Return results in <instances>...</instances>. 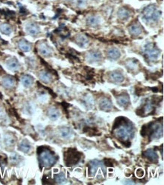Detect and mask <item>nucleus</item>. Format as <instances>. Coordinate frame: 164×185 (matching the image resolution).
Here are the masks:
<instances>
[{"mask_svg": "<svg viewBox=\"0 0 164 185\" xmlns=\"http://www.w3.org/2000/svg\"><path fill=\"white\" fill-rule=\"evenodd\" d=\"M125 65L129 71L133 72V71H139L140 64H139V60H137V59H127V60L126 61Z\"/></svg>", "mask_w": 164, "mask_h": 185, "instance_id": "9d476101", "label": "nucleus"}, {"mask_svg": "<svg viewBox=\"0 0 164 185\" xmlns=\"http://www.w3.org/2000/svg\"><path fill=\"white\" fill-rule=\"evenodd\" d=\"M131 12L130 10L126 7H122L118 10V18L120 20H127L130 17Z\"/></svg>", "mask_w": 164, "mask_h": 185, "instance_id": "f3484780", "label": "nucleus"}, {"mask_svg": "<svg viewBox=\"0 0 164 185\" xmlns=\"http://www.w3.org/2000/svg\"><path fill=\"white\" fill-rule=\"evenodd\" d=\"M82 104L85 105L86 108H92L95 105V101L92 96L89 94H86L82 98Z\"/></svg>", "mask_w": 164, "mask_h": 185, "instance_id": "aec40b11", "label": "nucleus"}, {"mask_svg": "<svg viewBox=\"0 0 164 185\" xmlns=\"http://www.w3.org/2000/svg\"><path fill=\"white\" fill-rule=\"evenodd\" d=\"M74 41L79 47H81V48L85 47L87 46V44L89 43L88 38L83 34H78L76 35V36H75Z\"/></svg>", "mask_w": 164, "mask_h": 185, "instance_id": "dca6fc26", "label": "nucleus"}, {"mask_svg": "<svg viewBox=\"0 0 164 185\" xmlns=\"http://www.w3.org/2000/svg\"><path fill=\"white\" fill-rule=\"evenodd\" d=\"M83 132L88 134L89 136H95L99 135V132L96 128H92V127L85 126L83 128Z\"/></svg>", "mask_w": 164, "mask_h": 185, "instance_id": "c85d7f7f", "label": "nucleus"}, {"mask_svg": "<svg viewBox=\"0 0 164 185\" xmlns=\"http://www.w3.org/2000/svg\"><path fill=\"white\" fill-rule=\"evenodd\" d=\"M54 180L55 182H56V184H65V182L67 181V179H66L65 175L64 174V172H60L58 175H55Z\"/></svg>", "mask_w": 164, "mask_h": 185, "instance_id": "7c9ffc66", "label": "nucleus"}, {"mask_svg": "<svg viewBox=\"0 0 164 185\" xmlns=\"http://www.w3.org/2000/svg\"><path fill=\"white\" fill-rule=\"evenodd\" d=\"M62 105H63V107H64V110H65V111H66V112L67 113V108H68V107L70 106V104H67V102H62Z\"/></svg>", "mask_w": 164, "mask_h": 185, "instance_id": "4c0bfd02", "label": "nucleus"}, {"mask_svg": "<svg viewBox=\"0 0 164 185\" xmlns=\"http://www.w3.org/2000/svg\"><path fill=\"white\" fill-rule=\"evenodd\" d=\"M123 184H136V183L133 182V181H130V180H126V181H124Z\"/></svg>", "mask_w": 164, "mask_h": 185, "instance_id": "58836bf2", "label": "nucleus"}, {"mask_svg": "<svg viewBox=\"0 0 164 185\" xmlns=\"http://www.w3.org/2000/svg\"><path fill=\"white\" fill-rule=\"evenodd\" d=\"M2 83L3 86L5 87L11 88L15 84V80L14 79V77H11V76H6V77H3Z\"/></svg>", "mask_w": 164, "mask_h": 185, "instance_id": "393cba45", "label": "nucleus"}, {"mask_svg": "<svg viewBox=\"0 0 164 185\" xmlns=\"http://www.w3.org/2000/svg\"><path fill=\"white\" fill-rule=\"evenodd\" d=\"M6 65H7L8 68L12 70V71H17L20 68L19 62L15 58H12V59H8L6 62Z\"/></svg>", "mask_w": 164, "mask_h": 185, "instance_id": "412c9836", "label": "nucleus"}, {"mask_svg": "<svg viewBox=\"0 0 164 185\" xmlns=\"http://www.w3.org/2000/svg\"><path fill=\"white\" fill-rule=\"evenodd\" d=\"M136 173L137 177H139V178H142V177H143L144 175H145V172H144V170L142 169H138L137 170H136Z\"/></svg>", "mask_w": 164, "mask_h": 185, "instance_id": "e433bc0d", "label": "nucleus"}, {"mask_svg": "<svg viewBox=\"0 0 164 185\" xmlns=\"http://www.w3.org/2000/svg\"><path fill=\"white\" fill-rule=\"evenodd\" d=\"M116 102L122 108H127L130 104L129 96L126 93H122L116 97Z\"/></svg>", "mask_w": 164, "mask_h": 185, "instance_id": "9b49d317", "label": "nucleus"}, {"mask_svg": "<svg viewBox=\"0 0 164 185\" xmlns=\"http://www.w3.org/2000/svg\"><path fill=\"white\" fill-rule=\"evenodd\" d=\"M144 57L151 62L156 61L160 55V51L153 43H148L143 48Z\"/></svg>", "mask_w": 164, "mask_h": 185, "instance_id": "423d86ee", "label": "nucleus"}, {"mask_svg": "<svg viewBox=\"0 0 164 185\" xmlns=\"http://www.w3.org/2000/svg\"><path fill=\"white\" fill-rule=\"evenodd\" d=\"M75 4L77 7L83 8L86 5V1L85 0H76L75 1Z\"/></svg>", "mask_w": 164, "mask_h": 185, "instance_id": "f704fd0d", "label": "nucleus"}, {"mask_svg": "<svg viewBox=\"0 0 164 185\" xmlns=\"http://www.w3.org/2000/svg\"><path fill=\"white\" fill-rule=\"evenodd\" d=\"M18 46H19L20 50L24 52H29L31 50V45L27 40H25L24 39H21L18 42Z\"/></svg>", "mask_w": 164, "mask_h": 185, "instance_id": "bb28decb", "label": "nucleus"}, {"mask_svg": "<svg viewBox=\"0 0 164 185\" xmlns=\"http://www.w3.org/2000/svg\"><path fill=\"white\" fill-rule=\"evenodd\" d=\"M99 108L103 111H109L113 108V103L109 98H102L99 101Z\"/></svg>", "mask_w": 164, "mask_h": 185, "instance_id": "4468645a", "label": "nucleus"}, {"mask_svg": "<svg viewBox=\"0 0 164 185\" xmlns=\"http://www.w3.org/2000/svg\"><path fill=\"white\" fill-rule=\"evenodd\" d=\"M0 30L2 33L5 35H10L12 33V28L7 24H3L0 25Z\"/></svg>", "mask_w": 164, "mask_h": 185, "instance_id": "473e14b6", "label": "nucleus"}, {"mask_svg": "<svg viewBox=\"0 0 164 185\" xmlns=\"http://www.w3.org/2000/svg\"><path fill=\"white\" fill-rule=\"evenodd\" d=\"M21 158H22V157L20 156L18 154L13 153L12 156H11V161H12V163L17 164V163H20V162H21Z\"/></svg>", "mask_w": 164, "mask_h": 185, "instance_id": "72a5a7b5", "label": "nucleus"}, {"mask_svg": "<svg viewBox=\"0 0 164 185\" xmlns=\"http://www.w3.org/2000/svg\"><path fill=\"white\" fill-rule=\"evenodd\" d=\"M161 12L157 10L155 5H151L147 6L142 12V16L144 20L147 22H151V21H157L160 19L161 16Z\"/></svg>", "mask_w": 164, "mask_h": 185, "instance_id": "39448f33", "label": "nucleus"}, {"mask_svg": "<svg viewBox=\"0 0 164 185\" xmlns=\"http://www.w3.org/2000/svg\"><path fill=\"white\" fill-rule=\"evenodd\" d=\"M129 32L132 36H138L142 33V27L139 23H133L128 27Z\"/></svg>", "mask_w": 164, "mask_h": 185, "instance_id": "ddd939ff", "label": "nucleus"}, {"mask_svg": "<svg viewBox=\"0 0 164 185\" xmlns=\"http://www.w3.org/2000/svg\"><path fill=\"white\" fill-rule=\"evenodd\" d=\"M18 149L21 152H24V153H27L31 149V145L27 140H24L18 145Z\"/></svg>", "mask_w": 164, "mask_h": 185, "instance_id": "5701e85b", "label": "nucleus"}, {"mask_svg": "<svg viewBox=\"0 0 164 185\" xmlns=\"http://www.w3.org/2000/svg\"><path fill=\"white\" fill-rule=\"evenodd\" d=\"M59 132L61 137L65 139L70 138L73 135V131L68 127H62L59 129Z\"/></svg>", "mask_w": 164, "mask_h": 185, "instance_id": "b1692460", "label": "nucleus"}, {"mask_svg": "<svg viewBox=\"0 0 164 185\" xmlns=\"http://www.w3.org/2000/svg\"><path fill=\"white\" fill-rule=\"evenodd\" d=\"M26 30L29 34L32 35V36H35V35L39 33V27H38L37 24H33V23H29L26 26Z\"/></svg>", "mask_w": 164, "mask_h": 185, "instance_id": "a211bd4d", "label": "nucleus"}, {"mask_svg": "<svg viewBox=\"0 0 164 185\" xmlns=\"http://www.w3.org/2000/svg\"><path fill=\"white\" fill-rule=\"evenodd\" d=\"M39 165L42 167L50 168L56 163L58 156H55L52 151L45 146H39L37 149Z\"/></svg>", "mask_w": 164, "mask_h": 185, "instance_id": "7ed1b4c3", "label": "nucleus"}, {"mask_svg": "<svg viewBox=\"0 0 164 185\" xmlns=\"http://www.w3.org/2000/svg\"><path fill=\"white\" fill-rule=\"evenodd\" d=\"M141 135L142 137L148 136L151 140L160 138L163 135V122H151L148 125H143L141 130Z\"/></svg>", "mask_w": 164, "mask_h": 185, "instance_id": "f03ea898", "label": "nucleus"}, {"mask_svg": "<svg viewBox=\"0 0 164 185\" xmlns=\"http://www.w3.org/2000/svg\"><path fill=\"white\" fill-rule=\"evenodd\" d=\"M99 167H104L102 162L99 161L98 159H93L89 163L88 168H89V175L90 177H93L95 175Z\"/></svg>", "mask_w": 164, "mask_h": 185, "instance_id": "0eeeda50", "label": "nucleus"}, {"mask_svg": "<svg viewBox=\"0 0 164 185\" xmlns=\"http://www.w3.org/2000/svg\"><path fill=\"white\" fill-rule=\"evenodd\" d=\"M15 137H14V135L11 134H7L5 136V143L7 146H12V145L15 144Z\"/></svg>", "mask_w": 164, "mask_h": 185, "instance_id": "2f4dec72", "label": "nucleus"}, {"mask_svg": "<svg viewBox=\"0 0 164 185\" xmlns=\"http://www.w3.org/2000/svg\"><path fill=\"white\" fill-rule=\"evenodd\" d=\"M39 52L41 55H42L43 56H52V50L51 49V47L45 43H41L39 45Z\"/></svg>", "mask_w": 164, "mask_h": 185, "instance_id": "2eb2a0df", "label": "nucleus"}, {"mask_svg": "<svg viewBox=\"0 0 164 185\" xmlns=\"http://www.w3.org/2000/svg\"><path fill=\"white\" fill-rule=\"evenodd\" d=\"M142 156L149 162L152 163H157L159 160V156L156 152L155 149H148L142 153Z\"/></svg>", "mask_w": 164, "mask_h": 185, "instance_id": "1a4fd4ad", "label": "nucleus"}, {"mask_svg": "<svg viewBox=\"0 0 164 185\" xmlns=\"http://www.w3.org/2000/svg\"><path fill=\"white\" fill-rule=\"evenodd\" d=\"M108 58L112 60H117L121 56L120 51L116 48H110L107 52Z\"/></svg>", "mask_w": 164, "mask_h": 185, "instance_id": "6ab92c4d", "label": "nucleus"}, {"mask_svg": "<svg viewBox=\"0 0 164 185\" xmlns=\"http://www.w3.org/2000/svg\"><path fill=\"white\" fill-rule=\"evenodd\" d=\"M85 59L90 63L98 62L102 60V53L99 50H92V51H89L87 53L86 56H85Z\"/></svg>", "mask_w": 164, "mask_h": 185, "instance_id": "6e6552de", "label": "nucleus"}, {"mask_svg": "<svg viewBox=\"0 0 164 185\" xmlns=\"http://www.w3.org/2000/svg\"><path fill=\"white\" fill-rule=\"evenodd\" d=\"M82 156V153L75 148H69L64 152V160L66 166H71L77 165Z\"/></svg>", "mask_w": 164, "mask_h": 185, "instance_id": "20e7f679", "label": "nucleus"}, {"mask_svg": "<svg viewBox=\"0 0 164 185\" xmlns=\"http://www.w3.org/2000/svg\"><path fill=\"white\" fill-rule=\"evenodd\" d=\"M21 82L24 84V87H29L31 86L33 83V79L31 76L30 75H24L21 77Z\"/></svg>", "mask_w": 164, "mask_h": 185, "instance_id": "c756f323", "label": "nucleus"}, {"mask_svg": "<svg viewBox=\"0 0 164 185\" xmlns=\"http://www.w3.org/2000/svg\"><path fill=\"white\" fill-rule=\"evenodd\" d=\"M39 77L42 81H43L44 83L46 84L50 83V82L52 81V75L49 72L45 71H41V72L39 73Z\"/></svg>", "mask_w": 164, "mask_h": 185, "instance_id": "a878e982", "label": "nucleus"}, {"mask_svg": "<svg viewBox=\"0 0 164 185\" xmlns=\"http://www.w3.org/2000/svg\"><path fill=\"white\" fill-rule=\"evenodd\" d=\"M47 114H48L49 118L52 121L58 120L60 117L59 111H58V108H55V107H51V108H49Z\"/></svg>", "mask_w": 164, "mask_h": 185, "instance_id": "4be33fe9", "label": "nucleus"}, {"mask_svg": "<svg viewBox=\"0 0 164 185\" xmlns=\"http://www.w3.org/2000/svg\"><path fill=\"white\" fill-rule=\"evenodd\" d=\"M104 165L105 166H108V167H111V166H113V161L110 159H104Z\"/></svg>", "mask_w": 164, "mask_h": 185, "instance_id": "c9c22d12", "label": "nucleus"}, {"mask_svg": "<svg viewBox=\"0 0 164 185\" xmlns=\"http://www.w3.org/2000/svg\"><path fill=\"white\" fill-rule=\"evenodd\" d=\"M111 132H114L115 136L121 143L129 147L131 145L129 140L132 138L135 134L134 125L126 118L119 117L115 120Z\"/></svg>", "mask_w": 164, "mask_h": 185, "instance_id": "f257e3e1", "label": "nucleus"}, {"mask_svg": "<svg viewBox=\"0 0 164 185\" xmlns=\"http://www.w3.org/2000/svg\"><path fill=\"white\" fill-rule=\"evenodd\" d=\"M110 81L113 84H121L124 81V76L121 72L118 71H114L110 72L109 75Z\"/></svg>", "mask_w": 164, "mask_h": 185, "instance_id": "f8f14e48", "label": "nucleus"}, {"mask_svg": "<svg viewBox=\"0 0 164 185\" xmlns=\"http://www.w3.org/2000/svg\"><path fill=\"white\" fill-rule=\"evenodd\" d=\"M100 22V18L96 15H90L87 18L86 23L89 26H97Z\"/></svg>", "mask_w": 164, "mask_h": 185, "instance_id": "cd10ccee", "label": "nucleus"}]
</instances>
